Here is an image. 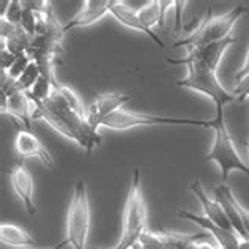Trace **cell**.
I'll return each instance as SVG.
<instances>
[{"mask_svg":"<svg viewBox=\"0 0 249 249\" xmlns=\"http://www.w3.org/2000/svg\"><path fill=\"white\" fill-rule=\"evenodd\" d=\"M109 13L112 15L117 21H119L122 25H124V27H128L131 30H136V32H141V34L147 35L148 38H152V40L160 46L161 49H164L166 46L164 43H162V40L155 34L153 30H150L148 27H145L142 22L139 16H137V10L131 8V6L123 2V0H112L110 2V8H109Z\"/></svg>","mask_w":249,"mask_h":249,"instance_id":"obj_15","label":"cell"},{"mask_svg":"<svg viewBox=\"0 0 249 249\" xmlns=\"http://www.w3.org/2000/svg\"><path fill=\"white\" fill-rule=\"evenodd\" d=\"M110 2L112 0H85L82 2V8L76 13V16L65 24V32L77 29V27H89V25L101 21L109 13Z\"/></svg>","mask_w":249,"mask_h":249,"instance_id":"obj_16","label":"cell"},{"mask_svg":"<svg viewBox=\"0 0 249 249\" xmlns=\"http://www.w3.org/2000/svg\"><path fill=\"white\" fill-rule=\"evenodd\" d=\"M178 218L193 221L196 224H199L204 231H207L216 240V245H218L221 249H240L241 241H243V238H241L238 233L226 231V229L213 224V222L207 219L205 216H199L191 212H186V210H181V212H178Z\"/></svg>","mask_w":249,"mask_h":249,"instance_id":"obj_13","label":"cell"},{"mask_svg":"<svg viewBox=\"0 0 249 249\" xmlns=\"http://www.w3.org/2000/svg\"><path fill=\"white\" fill-rule=\"evenodd\" d=\"M240 249H249V240H243V241H241Z\"/></svg>","mask_w":249,"mask_h":249,"instance_id":"obj_31","label":"cell"},{"mask_svg":"<svg viewBox=\"0 0 249 249\" xmlns=\"http://www.w3.org/2000/svg\"><path fill=\"white\" fill-rule=\"evenodd\" d=\"M249 74V48H248V52H246V57H245V62H243V65H241V68L235 73V76H233V81H235V84H238L241 79H245V77Z\"/></svg>","mask_w":249,"mask_h":249,"instance_id":"obj_28","label":"cell"},{"mask_svg":"<svg viewBox=\"0 0 249 249\" xmlns=\"http://www.w3.org/2000/svg\"><path fill=\"white\" fill-rule=\"evenodd\" d=\"M188 249H221L218 245H212V243H207V241H200V240H197V241H194V243H191L189 245V248Z\"/></svg>","mask_w":249,"mask_h":249,"instance_id":"obj_30","label":"cell"},{"mask_svg":"<svg viewBox=\"0 0 249 249\" xmlns=\"http://www.w3.org/2000/svg\"><path fill=\"white\" fill-rule=\"evenodd\" d=\"M246 13L248 8H245L243 5L233 6L232 10H229L226 15L221 16H213L212 8H208L205 18L197 22V27L186 38H181V40L175 41L174 48L191 49V48H197V46H205L210 43H218L226 40V38L231 36V32L235 27L237 21L243 15H246Z\"/></svg>","mask_w":249,"mask_h":249,"instance_id":"obj_3","label":"cell"},{"mask_svg":"<svg viewBox=\"0 0 249 249\" xmlns=\"http://www.w3.org/2000/svg\"><path fill=\"white\" fill-rule=\"evenodd\" d=\"M131 249H167L160 232L145 231Z\"/></svg>","mask_w":249,"mask_h":249,"instance_id":"obj_22","label":"cell"},{"mask_svg":"<svg viewBox=\"0 0 249 249\" xmlns=\"http://www.w3.org/2000/svg\"><path fill=\"white\" fill-rule=\"evenodd\" d=\"M188 5L186 0H175V29H174V35L175 36H180V32L181 29L185 30L183 27V19H181V13L185 11V6Z\"/></svg>","mask_w":249,"mask_h":249,"instance_id":"obj_26","label":"cell"},{"mask_svg":"<svg viewBox=\"0 0 249 249\" xmlns=\"http://www.w3.org/2000/svg\"><path fill=\"white\" fill-rule=\"evenodd\" d=\"M148 231V210L145 199H143L141 172L134 169L133 180L126 196L123 210V229L119 243L112 248H91V249H131L141 235Z\"/></svg>","mask_w":249,"mask_h":249,"instance_id":"obj_2","label":"cell"},{"mask_svg":"<svg viewBox=\"0 0 249 249\" xmlns=\"http://www.w3.org/2000/svg\"><path fill=\"white\" fill-rule=\"evenodd\" d=\"M19 29H21V25H15L10 21H6V19L0 18V40L2 41L10 40V38L15 35Z\"/></svg>","mask_w":249,"mask_h":249,"instance_id":"obj_25","label":"cell"},{"mask_svg":"<svg viewBox=\"0 0 249 249\" xmlns=\"http://www.w3.org/2000/svg\"><path fill=\"white\" fill-rule=\"evenodd\" d=\"M131 101L129 95L122 93H103L95 98V101L87 107V115L85 119L91 124V128L96 131L101 128V122L107 119L110 114L117 112L123 107V104Z\"/></svg>","mask_w":249,"mask_h":249,"instance_id":"obj_10","label":"cell"},{"mask_svg":"<svg viewBox=\"0 0 249 249\" xmlns=\"http://www.w3.org/2000/svg\"><path fill=\"white\" fill-rule=\"evenodd\" d=\"M34 104V120L46 122L52 129H55L57 133H60L67 139L76 142L87 153H90L95 147L100 145V134H98L95 128H91V124L87 122L85 117L70 112H60V110L46 106L44 103Z\"/></svg>","mask_w":249,"mask_h":249,"instance_id":"obj_1","label":"cell"},{"mask_svg":"<svg viewBox=\"0 0 249 249\" xmlns=\"http://www.w3.org/2000/svg\"><path fill=\"white\" fill-rule=\"evenodd\" d=\"M233 95L238 98V100H245V98H249V74L241 79L238 84H235L233 89Z\"/></svg>","mask_w":249,"mask_h":249,"instance_id":"obj_27","label":"cell"},{"mask_svg":"<svg viewBox=\"0 0 249 249\" xmlns=\"http://www.w3.org/2000/svg\"><path fill=\"white\" fill-rule=\"evenodd\" d=\"M15 150L22 161L30 160V158H38L43 162V166L49 169L54 167V160H52L49 150L44 147V143L40 139H38V136L29 129L18 131L16 139H15Z\"/></svg>","mask_w":249,"mask_h":249,"instance_id":"obj_11","label":"cell"},{"mask_svg":"<svg viewBox=\"0 0 249 249\" xmlns=\"http://www.w3.org/2000/svg\"><path fill=\"white\" fill-rule=\"evenodd\" d=\"M185 67L188 68V74L186 77H183V79L177 81V85L210 98L216 107L214 119L222 120L224 119V107L227 104L237 101L238 98L233 95V91H229L222 87L216 71L205 68L197 63H191V62L185 63Z\"/></svg>","mask_w":249,"mask_h":249,"instance_id":"obj_4","label":"cell"},{"mask_svg":"<svg viewBox=\"0 0 249 249\" xmlns=\"http://www.w3.org/2000/svg\"><path fill=\"white\" fill-rule=\"evenodd\" d=\"M32 63V58L27 55V54H21V55H18L15 58V62H13V65L10 67V70L6 71V76L10 77L11 81H18L19 77H21V74L24 73L25 70L29 68V65Z\"/></svg>","mask_w":249,"mask_h":249,"instance_id":"obj_23","label":"cell"},{"mask_svg":"<svg viewBox=\"0 0 249 249\" xmlns=\"http://www.w3.org/2000/svg\"><path fill=\"white\" fill-rule=\"evenodd\" d=\"M238 41V38L235 36H229L226 40L218 41V43H210L205 46H197V48H191L188 49V55L185 58H169V63L172 65H185V63H197L202 65V67L210 68L216 71L219 67V63L222 60V55L224 52L233 46Z\"/></svg>","mask_w":249,"mask_h":249,"instance_id":"obj_9","label":"cell"},{"mask_svg":"<svg viewBox=\"0 0 249 249\" xmlns=\"http://www.w3.org/2000/svg\"><path fill=\"white\" fill-rule=\"evenodd\" d=\"M0 241H2V245L11 248L30 249L32 246H35V240L32 238V235L24 227L11 224V222L0 224Z\"/></svg>","mask_w":249,"mask_h":249,"instance_id":"obj_19","label":"cell"},{"mask_svg":"<svg viewBox=\"0 0 249 249\" xmlns=\"http://www.w3.org/2000/svg\"><path fill=\"white\" fill-rule=\"evenodd\" d=\"M160 233L167 249H188L191 243L205 237L204 233H180L172 231H161Z\"/></svg>","mask_w":249,"mask_h":249,"instance_id":"obj_20","label":"cell"},{"mask_svg":"<svg viewBox=\"0 0 249 249\" xmlns=\"http://www.w3.org/2000/svg\"><path fill=\"white\" fill-rule=\"evenodd\" d=\"M41 77V71L40 68H38V65L35 62H32L29 65V68L24 71V73L21 74V77L15 82V87L18 90H21V91H30L32 89H34V85L38 82V79Z\"/></svg>","mask_w":249,"mask_h":249,"instance_id":"obj_21","label":"cell"},{"mask_svg":"<svg viewBox=\"0 0 249 249\" xmlns=\"http://www.w3.org/2000/svg\"><path fill=\"white\" fill-rule=\"evenodd\" d=\"M22 13H24L22 2H19V0H11V2L8 3V8H6V11H5V15L0 16V18L6 19V21H10L15 25H21Z\"/></svg>","mask_w":249,"mask_h":249,"instance_id":"obj_24","label":"cell"},{"mask_svg":"<svg viewBox=\"0 0 249 249\" xmlns=\"http://www.w3.org/2000/svg\"><path fill=\"white\" fill-rule=\"evenodd\" d=\"M189 188H191L193 194L199 199V202L202 204V208H204V213H205L207 219H210L216 226L226 229V231L235 232L233 227H232V222H231V219H229V216L226 213V210L222 208V205L219 204L218 199L210 197L208 193L205 191V188L202 186V183H200L199 178L194 180ZM235 233H237V232H235Z\"/></svg>","mask_w":249,"mask_h":249,"instance_id":"obj_14","label":"cell"},{"mask_svg":"<svg viewBox=\"0 0 249 249\" xmlns=\"http://www.w3.org/2000/svg\"><path fill=\"white\" fill-rule=\"evenodd\" d=\"M161 124H181V126H202L212 128V120H189V119H174V117H162L143 112H133V110L120 109L110 114L107 119L101 122V128L112 131H126L139 126H161Z\"/></svg>","mask_w":249,"mask_h":249,"instance_id":"obj_7","label":"cell"},{"mask_svg":"<svg viewBox=\"0 0 249 249\" xmlns=\"http://www.w3.org/2000/svg\"><path fill=\"white\" fill-rule=\"evenodd\" d=\"M237 208H238V213H240L241 222H243V226H245V231H246V233L249 235V210H248L243 204H241L240 200L237 202Z\"/></svg>","mask_w":249,"mask_h":249,"instance_id":"obj_29","label":"cell"},{"mask_svg":"<svg viewBox=\"0 0 249 249\" xmlns=\"http://www.w3.org/2000/svg\"><path fill=\"white\" fill-rule=\"evenodd\" d=\"M8 177H10L13 191L21 199L25 210H27V213L30 216H35L36 205L34 200V178H32V174L29 172V169L25 167L24 161L15 164V167L10 170Z\"/></svg>","mask_w":249,"mask_h":249,"instance_id":"obj_12","label":"cell"},{"mask_svg":"<svg viewBox=\"0 0 249 249\" xmlns=\"http://www.w3.org/2000/svg\"><path fill=\"white\" fill-rule=\"evenodd\" d=\"M90 232V202L87 194L85 181L79 180L76 183L73 197L67 214V229H65V240L57 249H62L65 245L73 249H85Z\"/></svg>","mask_w":249,"mask_h":249,"instance_id":"obj_5","label":"cell"},{"mask_svg":"<svg viewBox=\"0 0 249 249\" xmlns=\"http://www.w3.org/2000/svg\"><path fill=\"white\" fill-rule=\"evenodd\" d=\"M248 156H249V141H248Z\"/></svg>","mask_w":249,"mask_h":249,"instance_id":"obj_32","label":"cell"},{"mask_svg":"<svg viewBox=\"0 0 249 249\" xmlns=\"http://www.w3.org/2000/svg\"><path fill=\"white\" fill-rule=\"evenodd\" d=\"M212 129L214 133L212 150L207 153L205 160L218 164L221 169L222 181H227L231 172H241L249 175V166L241 160L238 150L235 148V143L232 141V136L226 126L224 119L222 120H212Z\"/></svg>","mask_w":249,"mask_h":249,"instance_id":"obj_6","label":"cell"},{"mask_svg":"<svg viewBox=\"0 0 249 249\" xmlns=\"http://www.w3.org/2000/svg\"><path fill=\"white\" fill-rule=\"evenodd\" d=\"M170 8H175V2H170V0H150L148 3L137 10V16H139L141 22L145 27L153 30L155 25L164 27L166 13Z\"/></svg>","mask_w":249,"mask_h":249,"instance_id":"obj_18","label":"cell"},{"mask_svg":"<svg viewBox=\"0 0 249 249\" xmlns=\"http://www.w3.org/2000/svg\"><path fill=\"white\" fill-rule=\"evenodd\" d=\"M51 249H57V248H51Z\"/></svg>","mask_w":249,"mask_h":249,"instance_id":"obj_33","label":"cell"},{"mask_svg":"<svg viewBox=\"0 0 249 249\" xmlns=\"http://www.w3.org/2000/svg\"><path fill=\"white\" fill-rule=\"evenodd\" d=\"M35 104L30 96L15 87L6 73H2V114H8L13 120L22 123L24 129L32 131Z\"/></svg>","mask_w":249,"mask_h":249,"instance_id":"obj_8","label":"cell"},{"mask_svg":"<svg viewBox=\"0 0 249 249\" xmlns=\"http://www.w3.org/2000/svg\"><path fill=\"white\" fill-rule=\"evenodd\" d=\"M46 106H49L60 112H70V114H77L81 117L87 115V109L84 107L79 95L76 91L68 87V85L58 84L52 90V95L48 101H44Z\"/></svg>","mask_w":249,"mask_h":249,"instance_id":"obj_17","label":"cell"}]
</instances>
